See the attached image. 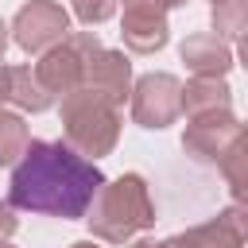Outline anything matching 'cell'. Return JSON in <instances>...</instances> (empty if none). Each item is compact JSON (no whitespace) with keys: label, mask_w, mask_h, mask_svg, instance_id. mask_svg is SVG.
Returning a JSON list of instances; mask_svg holds the SVG:
<instances>
[{"label":"cell","mask_w":248,"mask_h":248,"mask_svg":"<svg viewBox=\"0 0 248 248\" xmlns=\"http://www.w3.org/2000/svg\"><path fill=\"white\" fill-rule=\"evenodd\" d=\"M209 23L221 39L248 35V0H217L213 12H209Z\"/></svg>","instance_id":"cell-15"},{"label":"cell","mask_w":248,"mask_h":248,"mask_svg":"<svg viewBox=\"0 0 248 248\" xmlns=\"http://www.w3.org/2000/svg\"><path fill=\"white\" fill-rule=\"evenodd\" d=\"M236 136H240V120L232 116V108L198 112V116H186L182 151L198 163H221V155L232 147Z\"/></svg>","instance_id":"cell-7"},{"label":"cell","mask_w":248,"mask_h":248,"mask_svg":"<svg viewBox=\"0 0 248 248\" xmlns=\"http://www.w3.org/2000/svg\"><path fill=\"white\" fill-rule=\"evenodd\" d=\"M240 140H244V143H248V120H244V124H240Z\"/></svg>","instance_id":"cell-24"},{"label":"cell","mask_w":248,"mask_h":248,"mask_svg":"<svg viewBox=\"0 0 248 248\" xmlns=\"http://www.w3.org/2000/svg\"><path fill=\"white\" fill-rule=\"evenodd\" d=\"M0 248H16V244H8V240H0Z\"/></svg>","instance_id":"cell-26"},{"label":"cell","mask_w":248,"mask_h":248,"mask_svg":"<svg viewBox=\"0 0 248 248\" xmlns=\"http://www.w3.org/2000/svg\"><path fill=\"white\" fill-rule=\"evenodd\" d=\"M70 35V12L58 0H27L12 19V39L27 54H46Z\"/></svg>","instance_id":"cell-6"},{"label":"cell","mask_w":248,"mask_h":248,"mask_svg":"<svg viewBox=\"0 0 248 248\" xmlns=\"http://www.w3.org/2000/svg\"><path fill=\"white\" fill-rule=\"evenodd\" d=\"M0 120H4V97H0Z\"/></svg>","instance_id":"cell-25"},{"label":"cell","mask_w":248,"mask_h":248,"mask_svg":"<svg viewBox=\"0 0 248 248\" xmlns=\"http://www.w3.org/2000/svg\"><path fill=\"white\" fill-rule=\"evenodd\" d=\"M70 8H74V16H78L85 27L105 23V19L116 16V0H70Z\"/></svg>","instance_id":"cell-17"},{"label":"cell","mask_w":248,"mask_h":248,"mask_svg":"<svg viewBox=\"0 0 248 248\" xmlns=\"http://www.w3.org/2000/svg\"><path fill=\"white\" fill-rule=\"evenodd\" d=\"M186 70L194 78H225L229 66H232V50L229 43L217 35V31H198V35H186V43L178 46Z\"/></svg>","instance_id":"cell-9"},{"label":"cell","mask_w":248,"mask_h":248,"mask_svg":"<svg viewBox=\"0 0 248 248\" xmlns=\"http://www.w3.org/2000/svg\"><path fill=\"white\" fill-rule=\"evenodd\" d=\"M16 225H19V221H16V205L4 198V202H0V240H8V236L16 232Z\"/></svg>","instance_id":"cell-18"},{"label":"cell","mask_w":248,"mask_h":248,"mask_svg":"<svg viewBox=\"0 0 248 248\" xmlns=\"http://www.w3.org/2000/svg\"><path fill=\"white\" fill-rule=\"evenodd\" d=\"M182 4H190V0H124V8H155V12H170Z\"/></svg>","instance_id":"cell-19"},{"label":"cell","mask_w":248,"mask_h":248,"mask_svg":"<svg viewBox=\"0 0 248 248\" xmlns=\"http://www.w3.org/2000/svg\"><path fill=\"white\" fill-rule=\"evenodd\" d=\"M0 97L23 112H46L54 105V93L43 85L35 66H4L0 70Z\"/></svg>","instance_id":"cell-12"},{"label":"cell","mask_w":248,"mask_h":248,"mask_svg":"<svg viewBox=\"0 0 248 248\" xmlns=\"http://www.w3.org/2000/svg\"><path fill=\"white\" fill-rule=\"evenodd\" d=\"M70 248H101V244H93V240H78V244H70Z\"/></svg>","instance_id":"cell-23"},{"label":"cell","mask_w":248,"mask_h":248,"mask_svg":"<svg viewBox=\"0 0 248 248\" xmlns=\"http://www.w3.org/2000/svg\"><path fill=\"white\" fill-rule=\"evenodd\" d=\"M128 105H132V120H136L140 128L159 132V128L174 124V120L182 116V81H178L174 74H167V70L143 74V78L132 81Z\"/></svg>","instance_id":"cell-5"},{"label":"cell","mask_w":248,"mask_h":248,"mask_svg":"<svg viewBox=\"0 0 248 248\" xmlns=\"http://www.w3.org/2000/svg\"><path fill=\"white\" fill-rule=\"evenodd\" d=\"M128 248H170V244H167V240H147V236H143V240H132Z\"/></svg>","instance_id":"cell-20"},{"label":"cell","mask_w":248,"mask_h":248,"mask_svg":"<svg viewBox=\"0 0 248 248\" xmlns=\"http://www.w3.org/2000/svg\"><path fill=\"white\" fill-rule=\"evenodd\" d=\"M221 174H225V186H229V194L232 198H240V202H248V143L236 136L232 140V147L221 155Z\"/></svg>","instance_id":"cell-14"},{"label":"cell","mask_w":248,"mask_h":248,"mask_svg":"<svg viewBox=\"0 0 248 248\" xmlns=\"http://www.w3.org/2000/svg\"><path fill=\"white\" fill-rule=\"evenodd\" d=\"M58 120H62V140L70 147H78L81 155H89V159L108 155L120 140V105L101 97L89 85L62 97Z\"/></svg>","instance_id":"cell-3"},{"label":"cell","mask_w":248,"mask_h":248,"mask_svg":"<svg viewBox=\"0 0 248 248\" xmlns=\"http://www.w3.org/2000/svg\"><path fill=\"white\" fill-rule=\"evenodd\" d=\"M8 31H12V27L0 19V58H4V50H8Z\"/></svg>","instance_id":"cell-22"},{"label":"cell","mask_w":248,"mask_h":248,"mask_svg":"<svg viewBox=\"0 0 248 248\" xmlns=\"http://www.w3.org/2000/svg\"><path fill=\"white\" fill-rule=\"evenodd\" d=\"M27 143H31V136H27L23 116L4 112V120H0V167H16L23 159V151H27Z\"/></svg>","instance_id":"cell-16"},{"label":"cell","mask_w":248,"mask_h":248,"mask_svg":"<svg viewBox=\"0 0 248 248\" xmlns=\"http://www.w3.org/2000/svg\"><path fill=\"white\" fill-rule=\"evenodd\" d=\"M170 248H244L248 244V202L232 198L213 221L182 229L167 240Z\"/></svg>","instance_id":"cell-8"},{"label":"cell","mask_w":248,"mask_h":248,"mask_svg":"<svg viewBox=\"0 0 248 248\" xmlns=\"http://www.w3.org/2000/svg\"><path fill=\"white\" fill-rule=\"evenodd\" d=\"M85 221H89V232L97 240H108V244H124L136 232L151 229L155 225V202H151V190H147L143 174L128 170V174L105 182L97 190Z\"/></svg>","instance_id":"cell-2"},{"label":"cell","mask_w":248,"mask_h":248,"mask_svg":"<svg viewBox=\"0 0 248 248\" xmlns=\"http://www.w3.org/2000/svg\"><path fill=\"white\" fill-rule=\"evenodd\" d=\"M85 85L97 89L101 97L124 105V97H132V62L124 58V50H108L101 46L89 62V74H85Z\"/></svg>","instance_id":"cell-11"},{"label":"cell","mask_w":248,"mask_h":248,"mask_svg":"<svg viewBox=\"0 0 248 248\" xmlns=\"http://www.w3.org/2000/svg\"><path fill=\"white\" fill-rule=\"evenodd\" d=\"M213 4H217V0H213Z\"/></svg>","instance_id":"cell-27"},{"label":"cell","mask_w":248,"mask_h":248,"mask_svg":"<svg viewBox=\"0 0 248 248\" xmlns=\"http://www.w3.org/2000/svg\"><path fill=\"white\" fill-rule=\"evenodd\" d=\"M232 105V89L225 78H190L182 85V112L198 116V112H213V108H229Z\"/></svg>","instance_id":"cell-13"},{"label":"cell","mask_w":248,"mask_h":248,"mask_svg":"<svg viewBox=\"0 0 248 248\" xmlns=\"http://www.w3.org/2000/svg\"><path fill=\"white\" fill-rule=\"evenodd\" d=\"M236 58H240V66L248 70V35H240V46H236Z\"/></svg>","instance_id":"cell-21"},{"label":"cell","mask_w":248,"mask_h":248,"mask_svg":"<svg viewBox=\"0 0 248 248\" xmlns=\"http://www.w3.org/2000/svg\"><path fill=\"white\" fill-rule=\"evenodd\" d=\"M101 186L105 174L89 155H81L66 140H31L23 159L12 167L8 202L23 213L78 221L89 213Z\"/></svg>","instance_id":"cell-1"},{"label":"cell","mask_w":248,"mask_h":248,"mask_svg":"<svg viewBox=\"0 0 248 248\" xmlns=\"http://www.w3.org/2000/svg\"><path fill=\"white\" fill-rule=\"evenodd\" d=\"M97 50H101L97 31H70L58 46H50L46 54H39L35 70H39L43 85L54 97H66V93H74V89L85 85V74H89V62H93Z\"/></svg>","instance_id":"cell-4"},{"label":"cell","mask_w":248,"mask_h":248,"mask_svg":"<svg viewBox=\"0 0 248 248\" xmlns=\"http://www.w3.org/2000/svg\"><path fill=\"white\" fill-rule=\"evenodd\" d=\"M120 39L132 54H155L167 46L170 27H167V12L155 8H124V23H120Z\"/></svg>","instance_id":"cell-10"}]
</instances>
